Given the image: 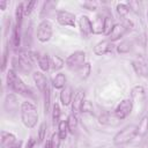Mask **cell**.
<instances>
[{"instance_id": "22", "label": "cell", "mask_w": 148, "mask_h": 148, "mask_svg": "<svg viewBox=\"0 0 148 148\" xmlns=\"http://www.w3.org/2000/svg\"><path fill=\"white\" fill-rule=\"evenodd\" d=\"M50 56L47 53H44V54H40L39 59L37 60L38 62V67L40 68V72H47L51 69V62H50Z\"/></svg>"}, {"instance_id": "7", "label": "cell", "mask_w": 148, "mask_h": 148, "mask_svg": "<svg viewBox=\"0 0 148 148\" xmlns=\"http://www.w3.org/2000/svg\"><path fill=\"white\" fill-rule=\"evenodd\" d=\"M53 35V25L49 20H43L37 25V39L40 43H46Z\"/></svg>"}, {"instance_id": "3", "label": "cell", "mask_w": 148, "mask_h": 148, "mask_svg": "<svg viewBox=\"0 0 148 148\" xmlns=\"http://www.w3.org/2000/svg\"><path fill=\"white\" fill-rule=\"evenodd\" d=\"M6 81H7L8 88H10L14 92L25 95V94L29 91V89H28V87L25 86V83L22 81V79L17 75V73H16L15 69H13V68L8 69L7 75H6Z\"/></svg>"}, {"instance_id": "27", "label": "cell", "mask_w": 148, "mask_h": 148, "mask_svg": "<svg viewBox=\"0 0 148 148\" xmlns=\"http://www.w3.org/2000/svg\"><path fill=\"white\" fill-rule=\"evenodd\" d=\"M76 73L79 74V76H80L81 79H87V77L90 75V73H91V65H90V62L87 61L83 66H81V67L76 71Z\"/></svg>"}, {"instance_id": "18", "label": "cell", "mask_w": 148, "mask_h": 148, "mask_svg": "<svg viewBox=\"0 0 148 148\" xmlns=\"http://www.w3.org/2000/svg\"><path fill=\"white\" fill-rule=\"evenodd\" d=\"M84 98V94L82 92V90H77L74 94L73 97V102H72V113L77 116V113L80 112V106H81V102Z\"/></svg>"}, {"instance_id": "21", "label": "cell", "mask_w": 148, "mask_h": 148, "mask_svg": "<svg viewBox=\"0 0 148 148\" xmlns=\"http://www.w3.org/2000/svg\"><path fill=\"white\" fill-rule=\"evenodd\" d=\"M23 16H24V3L23 2H20L15 7V25L18 29H21Z\"/></svg>"}, {"instance_id": "11", "label": "cell", "mask_w": 148, "mask_h": 148, "mask_svg": "<svg viewBox=\"0 0 148 148\" xmlns=\"http://www.w3.org/2000/svg\"><path fill=\"white\" fill-rule=\"evenodd\" d=\"M114 49V45L111 40L109 39H104V40H101L98 42L95 46H94V53L96 56H104V54H108V53H111Z\"/></svg>"}, {"instance_id": "15", "label": "cell", "mask_w": 148, "mask_h": 148, "mask_svg": "<svg viewBox=\"0 0 148 148\" xmlns=\"http://www.w3.org/2000/svg\"><path fill=\"white\" fill-rule=\"evenodd\" d=\"M104 22H105V16L102 14H96L94 20L91 21V27H92V34L95 35H101L104 31Z\"/></svg>"}, {"instance_id": "25", "label": "cell", "mask_w": 148, "mask_h": 148, "mask_svg": "<svg viewBox=\"0 0 148 148\" xmlns=\"http://www.w3.org/2000/svg\"><path fill=\"white\" fill-rule=\"evenodd\" d=\"M68 132H69V130H68L67 120H60L59 124H58V134H59L60 139L61 140H65L67 138Z\"/></svg>"}, {"instance_id": "5", "label": "cell", "mask_w": 148, "mask_h": 148, "mask_svg": "<svg viewBox=\"0 0 148 148\" xmlns=\"http://www.w3.org/2000/svg\"><path fill=\"white\" fill-rule=\"evenodd\" d=\"M132 28V22L130 20H126V21H121L119 23H114L111 32L109 34L108 36V39L111 40L112 43L113 42H117L119 39H121L126 34L127 31Z\"/></svg>"}, {"instance_id": "8", "label": "cell", "mask_w": 148, "mask_h": 148, "mask_svg": "<svg viewBox=\"0 0 148 148\" xmlns=\"http://www.w3.org/2000/svg\"><path fill=\"white\" fill-rule=\"evenodd\" d=\"M132 111H133V105H132L131 99L130 98H124L117 104V106L113 111V114L117 119L124 120L132 113Z\"/></svg>"}, {"instance_id": "37", "label": "cell", "mask_w": 148, "mask_h": 148, "mask_svg": "<svg viewBox=\"0 0 148 148\" xmlns=\"http://www.w3.org/2000/svg\"><path fill=\"white\" fill-rule=\"evenodd\" d=\"M82 6L84 8H87L88 10H96L97 9V3L94 2V1H83Z\"/></svg>"}, {"instance_id": "4", "label": "cell", "mask_w": 148, "mask_h": 148, "mask_svg": "<svg viewBox=\"0 0 148 148\" xmlns=\"http://www.w3.org/2000/svg\"><path fill=\"white\" fill-rule=\"evenodd\" d=\"M86 62H87V53L84 51H75L71 53L65 60L66 67L69 71H75V72Z\"/></svg>"}, {"instance_id": "32", "label": "cell", "mask_w": 148, "mask_h": 148, "mask_svg": "<svg viewBox=\"0 0 148 148\" xmlns=\"http://www.w3.org/2000/svg\"><path fill=\"white\" fill-rule=\"evenodd\" d=\"M114 23L112 21V17L110 16H105V22H104V31H103V35H105L106 37L109 36V34L111 32L112 28H113Z\"/></svg>"}, {"instance_id": "40", "label": "cell", "mask_w": 148, "mask_h": 148, "mask_svg": "<svg viewBox=\"0 0 148 148\" xmlns=\"http://www.w3.org/2000/svg\"><path fill=\"white\" fill-rule=\"evenodd\" d=\"M7 1H5V0H2V1H0V9L1 10H5L6 9V6H7Z\"/></svg>"}, {"instance_id": "42", "label": "cell", "mask_w": 148, "mask_h": 148, "mask_svg": "<svg viewBox=\"0 0 148 148\" xmlns=\"http://www.w3.org/2000/svg\"><path fill=\"white\" fill-rule=\"evenodd\" d=\"M147 18H148V9H147Z\"/></svg>"}, {"instance_id": "38", "label": "cell", "mask_w": 148, "mask_h": 148, "mask_svg": "<svg viewBox=\"0 0 148 148\" xmlns=\"http://www.w3.org/2000/svg\"><path fill=\"white\" fill-rule=\"evenodd\" d=\"M35 145H36V140L34 139V136H30V138L28 139V142H27L25 148H34Z\"/></svg>"}, {"instance_id": "28", "label": "cell", "mask_w": 148, "mask_h": 148, "mask_svg": "<svg viewBox=\"0 0 148 148\" xmlns=\"http://www.w3.org/2000/svg\"><path fill=\"white\" fill-rule=\"evenodd\" d=\"M94 110V106H92V103L87 99L86 97L83 98V101L81 102V106H80V112L82 113H91Z\"/></svg>"}, {"instance_id": "29", "label": "cell", "mask_w": 148, "mask_h": 148, "mask_svg": "<svg viewBox=\"0 0 148 148\" xmlns=\"http://www.w3.org/2000/svg\"><path fill=\"white\" fill-rule=\"evenodd\" d=\"M44 94V111L45 113H47L50 111V105H51V88L50 86L45 89Z\"/></svg>"}, {"instance_id": "39", "label": "cell", "mask_w": 148, "mask_h": 148, "mask_svg": "<svg viewBox=\"0 0 148 148\" xmlns=\"http://www.w3.org/2000/svg\"><path fill=\"white\" fill-rule=\"evenodd\" d=\"M22 145H23V141L20 140V141H16L13 146H10L9 148H22Z\"/></svg>"}, {"instance_id": "9", "label": "cell", "mask_w": 148, "mask_h": 148, "mask_svg": "<svg viewBox=\"0 0 148 148\" xmlns=\"http://www.w3.org/2000/svg\"><path fill=\"white\" fill-rule=\"evenodd\" d=\"M57 22L62 27H76V16L68 10H58L57 12Z\"/></svg>"}, {"instance_id": "36", "label": "cell", "mask_w": 148, "mask_h": 148, "mask_svg": "<svg viewBox=\"0 0 148 148\" xmlns=\"http://www.w3.org/2000/svg\"><path fill=\"white\" fill-rule=\"evenodd\" d=\"M36 3H37V1H36V0H32V1H29V2L24 6V16H29V15L32 13V10H34Z\"/></svg>"}, {"instance_id": "1", "label": "cell", "mask_w": 148, "mask_h": 148, "mask_svg": "<svg viewBox=\"0 0 148 148\" xmlns=\"http://www.w3.org/2000/svg\"><path fill=\"white\" fill-rule=\"evenodd\" d=\"M20 114H21V120L27 128H34L37 125L38 111H37V106L32 102L30 101L22 102L20 106Z\"/></svg>"}, {"instance_id": "24", "label": "cell", "mask_w": 148, "mask_h": 148, "mask_svg": "<svg viewBox=\"0 0 148 148\" xmlns=\"http://www.w3.org/2000/svg\"><path fill=\"white\" fill-rule=\"evenodd\" d=\"M60 116H61V109L59 103L54 102L52 105V124L53 126H58L59 121H60Z\"/></svg>"}, {"instance_id": "35", "label": "cell", "mask_w": 148, "mask_h": 148, "mask_svg": "<svg viewBox=\"0 0 148 148\" xmlns=\"http://www.w3.org/2000/svg\"><path fill=\"white\" fill-rule=\"evenodd\" d=\"M131 50V44L130 42H121L119 45H117V51L119 53H127Z\"/></svg>"}, {"instance_id": "10", "label": "cell", "mask_w": 148, "mask_h": 148, "mask_svg": "<svg viewBox=\"0 0 148 148\" xmlns=\"http://www.w3.org/2000/svg\"><path fill=\"white\" fill-rule=\"evenodd\" d=\"M77 27L80 30V34L83 38H89V36L92 34V27H91V20L87 15H80L77 18Z\"/></svg>"}, {"instance_id": "34", "label": "cell", "mask_w": 148, "mask_h": 148, "mask_svg": "<svg viewBox=\"0 0 148 148\" xmlns=\"http://www.w3.org/2000/svg\"><path fill=\"white\" fill-rule=\"evenodd\" d=\"M46 135V123H42L38 130V143H42Z\"/></svg>"}, {"instance_id": "23", "label": "cell", "mask_w": 148, "mask_h": 148, "mask_svg": "<svg viewBox=\"0 0 148 148\" xmlns=\"http://www.w3.org/2000/svg\"><path fill=\"white\" fill-rule=\"evenodd\" d=\"M50 62H51V69L54 72L60 71L65 66V60L59 56H51Z\"/></svg>"}, {"instance_id": "12", "label": "cell", "mask_w": 148, "mask_h": 148, "mask_svg": "<svg viewBox=\"0 0 148 148\" xmlns=\"http://www.w3.org/2000/svg\"><path fill=\"white\" fill-rule=\"evenodd\" d=\"M32 60L34 59L31 57V52H24V51L21 52L20 56H18V58L16 59L18 67L22 71H24V72L31 71V68H32Z\"/></svg>"}, {"instance_id": "16", "label": "cell", "mask_w": 148, "mask_h": 148, "mask_svg": "<svg viewBox=\"0 0 148 148\" xmlns=\"http://www.w3.org/2000/svg\"><path fill=\"white\" fill-rule=\"evenodd\" d=\"M16 142V135L14 133L1 131V148H9Z\"/></svg>"}, {"instance_id": "20", "label": "cell", "mask_w": 148, "mask_h": 148, "mask_svg": "<svg viewBox=\"0 0 148 148\" xmlns=\"http://www.w3.org/2000/svg\"><path fill=\"white\" fill-rule=\"evenodd\" d=\"M116 12H117V15L121 18V21H126V20H128L127 16H128V14L131 12V8H130L128 3L119 2L116 6Z\"/></svg>"}, {"instance_id": "26", "label": "cell", "mask_w": 148, "mask_h": 148, "mask_svg": "<svg viewBox=\"0 0 148 148\" xmlns=\"http://www.w3.org/2000/svg\"><path fill=\"white\" fill-rule=\"evenodd\" d=\"M147 133H148V116H145L142 117V119L138 125V135L145 136Z\"/></svg>"}, {"instance_id": "31", "label": "cell", "mask_w": 148, "mask_h": 148, "mask_svg": "<svg viewBox=\"0 0 148 148\" xmlns=\"http://www.w3.org/2000/svg\"><path fill=\"white\" fill-rule=\"evenodd\" d=\"M67 124H68V130L71 133H73L75 130H76V126H77V116L71 113L67 118Z\"/></svg>"}, {"instance_id": "41", "label": "cell", "mask_w": 148, "mask_h": 148, "mask_svg": "<svg viewBox=\"0 0 148 148\" xmlns=\"http://www.w3.org/2000/svg\"><path fill=\"white\" fill-rule=\"evenodd\" d=\"M44 148H51V146H50V141H46V143H45Z\"/></svg>"}, {"instance_id": "14", "label": "cell", "mask_w": 148, "mask_h": 148, "mask_svg": "<svg viewBox=\"0 0 148 148\" xmlns=\"http://www.w3.org/2000/svg\"><path fill=\"white\" fill-rule=\"evenodd\" d=\"M73 97H74V92H73V89L71 86H66L64 89L60 90L59 98H60V102L64 106L71 105L73 102Z\"/></svg>"}, {"instance_id": "33", "label": "cell", "mask_w": 148, "mask_h": 148, "mask_svg": "<svg viewBox=\"0 0 148 148\" xmlns=\"http://www.w3.org/2000/svg\"><path fill=\"white\" fill-rule=\"evenodd\" d=\"M49 141H50L51 148H59L62 140L60 139V136H59V134H58V132H57V133H53V134L51 135V139H50Z\"/></svg>"}, {"instance_id": "6", "label": "cell", "mask_w": 148, "mask_h": 148, "mask_svg": "<svg viewBox=\"0 0 148 148\" xmlns=\"http://www.w3.org/2000/svg\"><path fill=\"white\" fill-rule=\"evenodd\" d=\"M130 99L133 105V110L140 111L146 101V92L142 86H134L130 94Z\"/></svg>"}, {"instance_id": "13", "label": "cell", "mask_w": 148, "mask_h": 148, "mask_svg": "<svg viewBox=\"0 0 148 148\" xmlns=\"http://www.w3.org/2000/svg\"><path fill=\"white\" fill-rule=\"evenodd\" d=\"M32 77H34V81H35V84H36L37 89L42 92H44L45 89L50 86V82H49L47 77L45 76V74L43 72H35Z\"/></svg>"}, {"instance_id": "2", "label": "cell", "mask_w": 148, "mask_h": 148, "mask_svg": "<svg viewBox=\"0 0 148 148\" xmlns=\"http://www.w3.org/2000/svg\"><path fill=\"white\" fill-rule=\"evenodd\" d=\"M136 135H138V126L136 125H127L114 134L113 145L124 146L126 143H130Z\"/></svg>"}, {"instance_id": "19", "label": "cell", "mask_w": 148, "mask_h": 148, "mask_svg": "<svg viewBox=\"0 0 148 148\" xmlns=\"http://www.w3.org/2000/svg\"><path fill=\"white\" fill-rule=\"evenodd\" d=\"M132 65H133V69L138 75L148 76V65L143 60H134Z\"/></svg>"}, {"instance_id": "30", "label": "cell", "mask_w": 148, "mask_h": 148, "mask_svg": "<svg viewBox=\"0 0 148 148\" xmlns=\"http://www.w3.org/2000/svg\"><path fill=\"white\" fill-rule=\"evenodd\" d=\"M12 44L14 47L20 46V29L16 25H14L12 30Z\"/></svg>"}, {"instance_id": "17", "label": "cell", "mask_w": 148, "mask_h": 148, "mask_svg": "<svg viewBox=\"0 0 148 148\" xmlns=\"http://www.w3.org/2000/svg\"><path fill=\"white\" fill-rule=\"evenodd\" d=\"M52 87L54 88V89H59V90H61V89H64L66 86H67V77H66V75L64 74V73H61V72H59V73H57L53 77H52Z\"/></svg>"}]
</instances>
